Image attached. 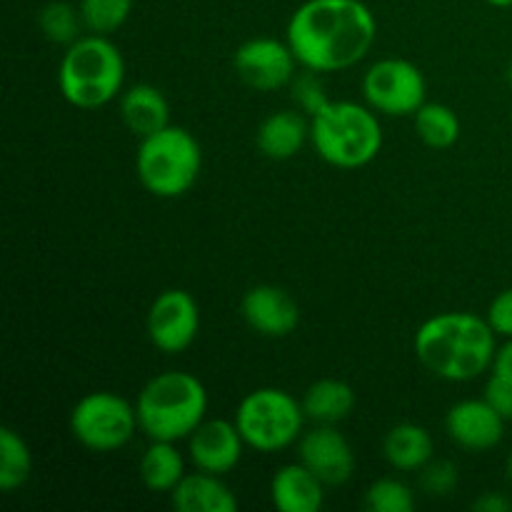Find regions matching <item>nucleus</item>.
I'll return each mask as SVG.
<instances>
[{"label":"nucleus","instance_id":"nucleus-21","mask_svg":"<svg viewBox=\"0 0 512 512\" xmlns=\"http://www.w3.org/2000/svg\"><path fill=\"white\" fill-rule=\"evenodd\" d=\"M303 413L315 425H338L355 410V390L345 380L320 378L303 393Z\"/></svg>","mask_w":512,"mask_h":512},{"label":"nucleus","instance_id":"nucleus-34","mask_svg":"<svg viewBox=\"0 0 512 512\" xmlns=\"http://www.w3.org/2000/svg\"><path fill=\"white\" fill-rule=\"evenodd\" d=\"M485 3H490L493 8H512V0H485Z\"/></svg>","mask_w":512,"mask_h":512},{"label":"nucleus","instance_id":"nucleus-3","mask_svg":"<svg viewBox=\"0 0 512 512\" xmlns=\"http://www.w3.org/2000/svg\"><path fill=\"white\" fill-rule=\"evenodd\" d=\"M310 143L333 168H365L383 148V128L370 105L328 100L318 113L310 115Z\"/></svg>","mask_w":512,"mask_h":512},{"label":"nucleus","instance_id":"nucleus-5","mask_svg":"<svg viewBox=\"0 0 512 512\" xmlns=\"http://www.w3.org/2000/svg\"><path fill=\"white\" fill-rule=\"evenodd\" d=\"M58 85L73 108L95 110L123 93L125 60L108 35H80L68 45L58 68Z\"/></svg>","mask_w":512,"mask_h":512},{"label":"nucleus","instance_id":"nucleus-13","mask_svg":"<svg viewBox=\"0 0 512 512\" xmlns=\"http://www.w3.org/2000/svg\"><path fill=\"white\" fill-rule=\"evenodd\" d=\"M240 313H243L248 328L263 338H288L300 325V305L295 303L288 290L278 288V285L250 288L243 295Z\"/></svg>","mask_w":512,"mask_h":512},{"label":"nucleus","instance_id":"nucleus-24","mask_svg":"<svg viewBox=\"0 0 512 512\" xmlns=\"http://www.w3.org/2000/svg\"><path fill=\"white\" fill-rule=\"evenodd\" d=\"M33 473V453L13 428L0 430V490L13 493L23 488Z\"/></svg>","mask_w":512,"mask_h":512},{"label":"nucleus","instance_id":"nucleus-22","mask_svg":"<svg viewBox=\"0 0 512 512\" xmlns=\"http://www.w3.org/2000/svg\"><path fill=\"white\" fill-rule=\"evenodd\" d=\"M140 480L153 493H173L175 485L185 478V458L175 443L168 440H150L138 465Z\"/></svg>","mask_w":512,"mask_h":512},{"label":"nucleus","instance_id":"nucleus-30","mask_svg":"<svg viewBox=\"0 0 512 512\" xmlns=\"http://www.w3.org/2000/svg\"><path fill=\"white\" fill-rule=\"evenodd\" d=\"M485 318H488L490 328L495 330L498 338H512V288L495 295Z\"/></svg>","mask_w":512,"mask_h":512},{"label":"nucleus","instance_id":"nucleus-29","mask_svg":"<svg viewBox=\"0 0 512 512\" xmlns=\"http://www.w3.org/2000/svg\"><path fill=\"white\" fill-rule=\"evenodd\" d=\"M458 480L460 473L450 460H430L425 468H420V488L435 498L453 493L458 488Z\"/></svg>","mask_w":512,"mask_h":512},{"label":"nucleus","instance_id":"nucleus-12","mask_svg":"<svg viewBox=\"0 0 512 512\" xmlns=\"http://www.w3.org/2000/svg\"><path fill=\"white\" fill-rule=\"evenodd\" d=\"M298 460L325 485L338 488L355 473V453L343 433L335 425H315L300 435Z\"/></svg>","mask_w":512,"mask_h":512},{"label":"nucleus","instance_id":"nucleus-4","mask_svg":"<svg viewBox=\"0 0 512 512\" xmlns=\"http://www.w3.org/2000/svg\"><path fill=\"white\" fill-rule=\"evenodd\" d=\"M140 430L150 440H178L190 438L195 428L208 413V390L193 373L168 370L143 385L135 398Z\"/></svg>","mask_w":512,"mask_h":512},{"label":"nucleus","instance_id":"nucleus-35","mask_svg":"<svg viewBox=\"0 0 512 512\" xmlns=\"http://www.w3.org/2000/svg\"><path fill=\"white\" fill-rule=\"evenodd\" d=\"M505 470H508V483H510V488H512V450H510V455H508V465H505Z\"/></svg>","mask_w":512,"mask_h":512},{"label":"nucleus","instance_id":"nucleus-32","mask_svg":"<svg viewBox=\"0 0 512 512\" xmlns=\"http://www.w3.org/2000/svg\"><path fill=\"white\" fill-rule=\"evenodd\" d=\"M490 373L500 375V378H505L508 383H512V338L505 340V343L498 348Z\"/></svg>","mask_w":512,"mask_h":512},{"label":"nucleus","instance_id":"nucleus-14","mask_svg":"<svg viewBox=\"0 0 512 512\" xmlns=\"http://www.w3.org/2000/svg\"><path fill=\"white\" fill-rule=\"evenodd\" d=\"M245 440L235 420H203L188 438V455L195 470L225 475L243 458Z\"/></svg>","mask_w":512,"mask_h":512},{"label":"nucleus","instance_id":"nucleus-23","mask_svg":"<svg viewBox=\"0 0 512 512\" xmlns=\"http://www.w3.org/2000/svg\"><path fill=\"white\" fill-rule=\"evenodd\" d=\"M415 133L428 148H453L460 140V118L450 105L423 103L413 115Z\"/></svg>","mask_w":512,"mask_h":512},{"label":"nucleus","instance_id":"nucleus-1","mask_svg":"<svg viewBox=\"0 0 512 512\" xmlns=\"http://www.w3.org/2000/svg\"><path fill=\"white\" fill-rule=\"evenodd\" d=\"M378 23L363 0H305L288 20L285 40L300 68L338 73L373 48Z\"/></svg>","mask_w":512,"mask_h":512},{"label":"nucleus","instance_id":"nucleus-8","mask_svg":"<svg viewBox=\"0 0 512 512\" xmlns=\"http://www.w3.org/2000/svg\"><path fill=\"white\" fill-rule=\"evenodd\" d=\"M140 430L135 403L100 390L88 393L70 410V433L93 453H113L125 448Z\"/></svg>","mask_w":512,"mask_h":512},{"label":"nucleus","instance_id":"nucleus-6","mask_svg":"<svg viewBox=\"0 0 512 512\" xmlns=\"http://www.w3.org/2000/svg\"><path fill=\"white\" fill-rule=\"evenodd\" d=\"M203 150L193 133L178 125H165L158 133L140 138L135 173L140 185L155 198H180L200 178Z\"/></svg>","mask_w":512,"mask_h":512},{"label":"nucleus","instance_id":"nucleus-7","mask_svg":"<svg viewBox=\"0 0 512 512\" xmlns=\"http://www.w3.org/2000/svg\"><path fill=\"white\" fill-rule=\"evenodd\" d=\"M235 425L245 445L258 453H280L300 440L305 425L303 403L280 388H258L240 400Z\"/></svg>","mask_w":512,"mask_h":512},{"label":"nucleus","instance_id":"nucleus-28","mask_svg":"<svg viewBox=\"0 0 512 512\" xmlns=\"http://www.w3.org/2000/svg\"><path fill=\"white\" fill-rule=\"evenodd\" d=\"M290 88H293V100L300 105V110L308 115L318 113V110L330 100L328 93H325L323 80H320V73H315V70L303 68V73H298L293 78Z\"/></svg>","mask_w":512,"mask_h":512},{"label":"nucleus","instance_id":"nucleus-27","mask_svg":"<svg viewBox=\"0 0 512 512\" xmlns=\"http://www.w3.org/2000/svg\"><path fill=\"white\" fill-rule=\"evenodd\" d=\"M365 508L370 512H413L415 493L398 478H380L365 490Z\"/></svg>","mask_w":512,"mask_h":512},{"label":"nucleus","instance_id":"nucleus-19","mask_svg":"<svg viewBox=\"0 0 512 512\" xmlns=\"http://www.w3.org/2000/svg\"><path fill=\"white\" fill-rule=\"evenodd\" d=\"M120 118L130 133L138 138H148L170 125L168 98L155 85H133L120 93Z\"/></svg>","mask_w":512,"mask_h":512},{"label":"nucleus","instance_id":"nucleus-17","mask_svg":"<svg viewBox=\"0 0 512 512\" xmlns=\"http://www.w3.org/2000/svg\"><path fill=\"white\" fill-rule=\"evenodd\" d=\"M170 503L178 512H235L238 498L233 490L223 483V475L185 473V478L170 493Z\"/></svg>","mask_w":512,"mask_h":512},{"label":"nucleus","instance_id":"nucleus-18","mask_svg":"<svg viewBox=\"0 0 512 512\" xmlns=\"http://www.w3.org/2000/svg\"><path fill=\"white\" fill-rule=\"evenodd\" d=\"M310 140V120L300 110H278L260 123L255 145L270 160H290Z\"/></svg>","mask_w":512,"mask_h":512},{"label":"nucleus","instance_id":"nucleus-16","mask_svg":"<svg viewBox=\"0 0 512 512\" xmlns=\"http://www.w3.org/2000/svg\"><path fill=\"white\" fill-rule=\"evenodd\" d=\"M270 503L280 512H318L325 503V485L303 463H288L270 480Z\"/></svg>","mask_w":512,"mask_h":512},{"label":"nucleus","instance_id":"nucleus-25","mask_svg":"<svg viewBox=\"0 0 512 512\" xmlns=\"http://www.w3.org/2000/svg\"><path fill=\"white\" fill-rule=\"evenodd\" d=\"M80 8H73L65 0H53L38 10V28L50 43L70 45L80 38Z\"/></svg>","mask_w":512,"mask_h":512},{"label":"nucleus","instance_id":"nucleus-10","mask_svg":"<svg viewBox=\"0 0 512 512\" xmlns=\"http://www.w3.org/2000/svg\"><path fill=\"white\" fill-rule=\"evenodd\" d=\"M298 65L288 40L278 38H250L233 53L238 78L258 93H273L293 83Z\"/></svg>","mask_w":512,"mask_h":512},{"label":"nucleus","instance_id":"nucleus-11","mask_svg":"<svg viewBox=\"0 0 512 512\" xmlns=\"http://www.w3.org/2000/svg\"><path fill=\"white\" fill-rule=\"evenodd\" d=\"M148 338L160 353L178 355L195 343L200 330L198 300L188 290H163L148 310Z\"/></svg>","mask_w":512,"mask_h":512},{"label":"nucleus","instance_id":"nucleus-36","mask_svg":"<svg viewBox=\"0 0 512 512\" xmlns=\"http://www.w3.org/2000/svg\"><path fill=\"white\" fill-rule=\"evenodd\" d=\"M508 80H510V85H512V65H510V70H508Z\"/></svg>","mask_w":512,"mask_h":512},{"label":"nucleus","instance_id":"nucleus-31","mask_svg":"<svg viewBox=\"0 0 512 512\" xmlns=\"http://www.w3.org/2000/svg\"><path fill=\"white\" fill-rule=\"evenodd\" d=\"M485 400L490 403V408L500 415L503 420H512V383H508L500 375L490 373V380L485 383Z\"/></svg>","mask_w":512,"mask_h":512},{"label":"nucleus","instance_id":"nucleus-15","mask_svg":"<svg viewBox=\"0 0 512 512\" xmlns=\"http://www.w3.org/2000/svg\"><path fill=\"white\" fill-rule=\"evenodd\" d=\"M505 423L508 420L500 418L485 398L460 400L445 415V430H448L450 440L473 453H485V450L500 445L505 435Z\"/></svg>","mask_w":512,"mask_h":512},{"label":"nucleus","instance_id":"nucleus-33","mask_svg":"<svg viewBox=\"0 0 512 512\" xmlns=\"http://www.w3.org/2000/svg\"><path fill=\"white\" fill-rule=\"evenodd\" d=\"M473 508L480 512H508L512 508V503L500 493H485L483 498L475 500Z\"/></svg>","mask_w":512,"mask_h":512},{"label":"nucleus","instance_id":"nucleus-20","mask_svg":"<svg viewBox=\"0 0 512 512\" xmlns=\"http://www.w3.org/2000/svg\"><path fill=\"white\" fill-rule=\"evenodd\" d=\"M435 445L428 430L415 423H400L385 433L383 455L390 468L400 473H415L433 460Z\"/></svg>","mask_w":512,"mask_h":512},{"label":"nucleus","instance_id":"nucleus-2","mask_svg":"<svg viewBox=\"0 0 512 512\" xmlns=\"http://www.w3.org/2000/svg\"><path fill=\"white\" fill-rule=\"evenodd\" d=\"M420 365L448 383H470L493 368L498 335L475 313H440L425 320L413 340Z\"/></svg>","mask_w":512,"mask_h":512},{"label":"nucleus","instance_id":"nucleus-9","mask_svg":"<svg viewBox=\"0 0 512 512\" xmlns=\"http://www.w3.org/2000/svg\"><path fill=\"white\" fill-rule=\"evenodd\" d=\"M365 103L380 115L400 118L415 115L428 95L423 70L403 58H383L370 65L363 75Z\"/></svg>","mask_w":512,"mask_h":512},{"label":"nucleus","instance_id":"nucleus-26","mask_svg":"<svg viewBox=\"0 0 512 512\" xmlns=\"http://www.w3.org/2000/svg\"><path fill=\"white\" fill-rule=\"evenodd\" d=\"M133 13V0H80L83 28L90 33L110 35L123 28Z\"/></svg>","mask_w":512,"mask_h":512}]
</instances>
